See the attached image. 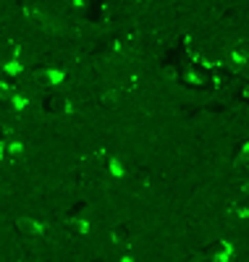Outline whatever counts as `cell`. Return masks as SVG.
Returning a JSON list of instances; mask_svg holds the SVG:
<instances>
[{
	"mask_svg": "<svg viewBox=\"0 0 249 262\" xmlns=\"http://www.w3.org/2000/svg\"><path fill=\"white\" fill-rule=\"evenodd\" d=\"M13 226H16V233L18 236H27V238H34V236H42L45 233V226L37 221L34 215H18Z\"/></svg>",
	"mask_w": 249,
	"mask_h": 262,
	"instance_id": "1",
	"label": "cell"
},
{
	"mask_svg": "<svg viewBox=\"0 0 249 262\" xmlns=\"http://www.w3.org/2000/svg\"><path fill=\"white\" fill-rule=\"evenodd\" d=\"M105 173L110 179H116V181H121L123 176H126V163H123V158L121 155H108V160H105Z\"/></svg>",
	"mask_w": 249,
	"mask_h": 262,
	"instance_id": "2",
	"label": "cell"
},
{
	"mask_svg": "<svg viewBox=\"0 0 249 262\" xmlns=\"http://www.w3.org/2000/svg\"><path fill=\"white\" fill-rule=\"evenodd\" d=\"M229 58L234 66H246L249 63V42L246 39H239L236 45L229 50Z\"/></svg>",
	"mask_w": 249,
	"mask_h": 262,
	"instance_id": "3",
	"label": "cell"
},
{
	"mask_svg": "<svg viewBox=\"0 0 249 262\" xmlns=\"http://www.w3.org/2000/svg\"><path fill=\"white\" fill-rule=\"evenodd\" d=\"M8 100H11V111L18 113V116H21V113H27L29 107H32V102H34L32 95H27V92H13Z\"/></svg>",
	"mask_w": 249,
	"mask_h": 262,
	"instance_id": "4",
	"label": "cell"
},
{
	"mask_svg": "<svg viewBox=\"0 0 249 262\" xmlns=\"http://www.w3.org/2000/svg\"><path fill=\"white\" fill-rule=\"evenodd\" d=\"M74 228H76L81 236H87V233H89V223H87V221H74Z\"/></svg>",
	"mask_w": 249,
	"mask_h": 262,
	"instance_id": "5",
	"label": "cell"
},
{
	"mask_svg": "<svg viewBox=\"0 0 249 262\" xmlns=\"http://www.w3.org/2000/svg\"><path fill=\"white\" fill-rule=\"evenodd\" d=\"M239 160H246V163H249V139H244V144H241V152H239Z\"/></svg>",
	"mask_w": 249,
	"mask_h": 262,
	"instance_id": "6",
	"label": "cell"
},
{
	"mask_svg": "<svg viewBox=\"0 0 249 262\" xmlns=\"http://www.w3.org/2000/svg\"><path fill=\"white\" fill-rule=\"evenodd\" d=\"M241 194H244V196H249V176L241 181Z\"/></svg>",
	"mask_w": 249,
	"mask_h": 262,
	"instance_id": "7",
	"label": "cell"
}]
</instances>
